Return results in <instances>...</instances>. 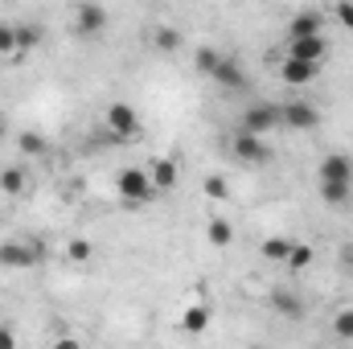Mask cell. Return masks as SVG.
<instances>
[{
    "instance_id": "f546056e",
    "label": "cell",
    "mask_w": 353,
    "mask_h": 349,
    "mask_svg": "<svg viewBox=\"0 0 353 349\" xmlns=\"http://www.w3.org/2000/svg\"><path fill=\"white\" fill-rule=\"evenodd\" d=\"M341 259H345V267L353 271V247H345V251H341Z\"/></svg>"
},
{
    "instance_id": "9c48e42d",
    "label": "cell",
    "mask_w": 353,
    "mask_h": 349,
    "mask_svg": "<svg viewBox=\"0 0 353 349\" xmlns=\"http://www.w3.org/2000/svg\"><path fill=\"white\" fill-rule=\"evenodd\" d=\"M230 148H234V157H239L243 165H267V157H271V152H267V144H263V136L243 132V128H239V136H234V144H230Z\"/></svg>"
},
{
    "instance_id": "f1b7e54d",
    "label": "cell",
    "mask_w": 353,
    "mask_h": 349,
    "mask_svg": "<svg viewBox=\"0 0 353 349\" xmlns=\"http://www.w3.org/2000/svg\"><path fill=\"white\" fill-rule=\"evenodd\" d=\"M12 341H17V337H12V329H4V325H0V349H12Z\"/></svg>"
},
{
    "instance_id": "2e32d148",
    "label": "cell",
    "mask_w": 353,
    "mask_h": 349,
    "mask_svg": "<svg viewBox=\"0 0 353 349\" xmlns=\"http://www.w3.org/2000/svg\"><path fill=\"white\" fill-rule=\"evenodd\" d=\"M12 25H17V58H21V54H29L41 41V29L37 25H21V21H12Z\"/></svg>"
},
{
    "instance_id": "8992f818",
    "label": "cell",
    "mask_w": 353,
    "mask_h": 349,
    "mask_svg": "<svg viewBox=\"0 0 353 349\" xmlns=\"http://www.w3.org/2000/svg\"><path fill=\"white\" fill-rule=\"evenodd\" d=\"M316 74H321V62H304V58L279 54V79L288 87H308V83H316Z\"/></svg>"
},
{
    "instance_id": "cb8c5ba5",
    "label": "cell",
    "mask_w": 353,
    "mask_h": 349,
    "mask_svg": "<svg viewBox=\"0 0 353 349\" xmlns=\"http://www.w3.org/2000/svg\"><path fill=\"white\" fill-rule=\"evenodd\" d=\"M12 54H17V25L0 21V58H12Z\"/></svg>"
},
{
    "instance_id": "7402d4cb",
    "label": "cell",
    "mask_w": 353,
    "mask_h": 349,
    "mask_svg": "<svg viewBox=\"0 0 353 349\" xmlns=\"http://www.w3.org/2000/svg\"><path fill=\"white\" fill-rule=\"evenodd\" d=\"M17 148H21L25 157H41V152H46V136H37V132H21Z\"/></svg>"
},
{
    "instance_id": "52a82bcc",
    "label": "cell",
    "mask_w": 353,
    "mask_h": 349,
    "mask_svg": "<svg viewBox=\"0 0 353 349\" xmlns=\"http://www.w3.org/2000/svg\"><path fill=\"white\" fill-rule=\"evenodd\" d=\"M37 263V247L33 243H17V239H4L0 243V267L8 271H29Z\"/></svg>"
},
{
    "instance_id": "ac0fdd59",
    "label": "cell",
    "mask_w": 353,
    "mask_h": 349,
    "mask_svg": "<svg viewBox=\"0 0 353 349\" xmlns=\"http://www.w3.org/2000/svg\"><path fill=\"white\" fill-rule=\"evenodd\" d=\"M205 239H210L214 247H230L234 230H230V222H226V218H210V226H205Z\"/></svg>"
},
{
    "instance_id": "d6986e66",
    "label": "cell",
    "mask_w": 353,
    "mask_h": 349,
    "mask_svg": "<svg viewBox=\"0 0 353 349\" xmlns=\"http://www.w3.org/2000/svg\"><path fill=\"white\" fill-rule=\"evenodd\" d=\"M259 251H263V259L283 263V259H288V251H292V239H279V235H275V239H263V247H259Z\"/></svg>"
},
{
    "instance_id": "44dd1931",
    "label": "cell",
    "mask_w": 353,
    "mask_h": 349,
    "mask_svg": "<svg viewBox=\"0 0 353 349\" xmlns=\"http://www.w3.org/2000/svg\"><path fill=\"white\" fill-rule=\"evenodd\" d=\"M0 189L4 193H25V169H0Z\"/></svg>"
},
{
    "instance_id": "e0dca14e",
    "label": "cell",
    "mask_w": 353,
    "mask_h": 349,
    "mask_svg": "<svg viewBox=\"0 0 353 349\" xmlns=\"http://www.w3.org/2000/svg\"><path fill=\"white\" fill-rule=\"evenodd\" d=\"M218 62H222V50H214V46H201V50L193 54V66H197V74H205V79L214 74Z\"/></svg>"
},
{
    "instance_id": "7a4b0ae2",
    "label": "cell",
    "mask_w": 353,
    "mask_h": 349,
    "mask_svg": "<svg viewBox=\"0 0 353 349\" xmlns=\"http://www.w3.org/2000/svg\"><path fill=\"white\" fill-rule=\"evenodd\" d=\"M103 119H107V132H111V140H123V144L140 140V132H144V119H140V111H136L132 103H111Z\"/></svg>"
},
{
    "instance_id": "4dcf8cb0",
    "label": "cell",
    "mask_w": 353,
    "mask_h": 349,
    "mask_svg": "<svg viewBox=\"0 0 353 349\" xmlns=\"http://www.w3.org/2000/svg\"><path fill=\"white\" fill-rule=\"evenodd\" d=\"M0 144H4V119H0Z\"/></svg>"
},
{
    "instance_id": "5b68a950",
    "label": "cell",
    "mask_w": 353,
    "mask_h": 349,
    "mask_svg": "<svg viewBox=\"0 0 353 349\" xmlns=\"http://www.w3.org/2000/svg\"><path fill=\"white\" fill-rule=\"evenodd\" d=\"M107 25H111V17H107V8H103V4L83 0V4L74 8V33H79V37H99Z\"/></svg>"
},
{
    "instance_id": "83f0119b",
    "label": "cell",
    "mask_w": 353,
    "mask_h": 349,
    "mask_svg": "<svg viewBox=\"0 0 353 349\" xmlns=\"http://www.w3.org/2000/svg\"><path fill=\"white\" fill-rule=\"evenodd\" d=\"M337 21L353 33V0H337Z\"/></svg>"
},
{
    "instance_id": "ba28073f",
    "label": "cell",
    "mask_w": 353,
    "mask_h": 349,
    "mask_svg": "<svg viewBox=\"0 0 353 349\" xmlns=\"http://www.w3.org/2000/svg\"><path fill=\"white\" fill-rule=\"evenodd\" d=\"M210 83H218L222 90H247V70H243V62L239 58H230V54H222V62L214 66V74H210Z\"/></svg>"
},
{
    "instance_id": "8fae6325",
    "label": "cell",
    "mask_w": 353,
    "mask_h": 349,
    "mask_svg": "<svg viewBox=\"0 0 353 349\" xmlns=\"http://www.w3.org/2000/svg\"><path fill=\"white\" fill-rule=\"evenodd\" d=\"M288 54H292V58H304V62H321V58L329 54V41H325V33H308V37H292V46H288Z\"/></svg>"
},
{
    "instance_id": "5bb4252c",
    "label": "cell",
    "mask_w": 353,
    "mask_h": 349,
    "mask_svg": "<svg viewBox=\"0 0 353 349\" xmlns=\"http://www.w3.org/2000/svg\"><path fill=\"white\" fill-rule=\"evenodd\" d=\"M288 33H292V37H308V33H321V12H312V8L296 12V17L288 21Z\"/></svg>"
},
{
    "instance_id": "ffe728a7",
    "label": "cell",
    "mask_w": 353,
    "mask_h": 349,
    "mask_svg": "<svg viewBox=\"0 0 353 349\" xmlns=\"http://www.w3.org/2000/svg\"><path fill=\"white\" fill-rule=\"evenodd\" d=\"M288 267L292 271H304V267H312V247L308 243H292V251H288Z\"/></svg>"
},
{
    "instance_id": "7c38bea8",
    "label": "cell",
    "mask_w": 353,
    "mask_h": 349,
    "mask_svg": "<svg viewBox=\"0 0 353 349\" xmlns=\"http://www.w3.org/2000/svg\"><path fill=\"white\" fill-rule=\"evenodd\" d=\"M148 177H152L157 193H169V189H176V181H181V169H176V161L161 157V161H152V165H148Z\"/></svg>"
},
{
    "instance_id": "6da1fadb",
    "label": "cell",
    "mask_w": 353,
    "mask_h": 349,
    "mask_svg": "<svg viewBox=\"0 0 353 349\" xmlns=\"http://www.w3.org/2000/svg\"><path fill=\"white\" fill-rule=\"evenodd\" d=\"M316 185L325 206H345L353 193V157L350 152H329L316 169Z\"/></svg>"
},
{
    "instance_id": "30bf717a",
    "label": "cell",
    "mask_w": 353,
    "mask_h": 349,
    "mask_svg": "<svg viewBox=\"0 0 353 349\" xmlns=\"http://www.w3.org/2000/svg\"><path fill=\"white\" fill-rule=\"evenodd\" d=\"M279 119H283V128L308 132V128H316V107L304 103V99H296V103H279Z\"/></svg>"
},
{
    "instance_id": "9a60e30c",
    "label": "cell",
    "mask_w": 353,
    "mask_h": 349,
    "mask_svg": "<svg viewBox=\"0 0 353 349\" xmlns=\"http://www.w3.org/2000/svg\"><path fill=\"white\" fill-rule=\"evenodd\" d=\"M210 317H214V308L210 304H193V308H185V333H205L210 329Z\"/></svg>"
},
{
    "instance_id": "277c9868",
    "label": "cell",
    "mask_w": 353,
    "mask_h": 349,
    "mask_svg": "<svg viewBox=\"0 0 353 349\" xmlns=\"http://www.w3.org/2000/svg\"><path fill=\"white\" fill-rule=\"evenodd\" d=\"M275 128H283V119H279V107H275V103H251V107L243 111V132L267 136V132H275Z\"/></svg>"
},
{
    "instance_id": "3957f363",
    "label": "cell",
    "mask_w": 353,
    "mask_h": 349,
    "mask_svg": "<svg viewBox=\"0 0 353 349\" xmlns=\"http://www.w3.org/2000/svg\"><path fill=\"white\" fill-rule=\"evenodd\" d=\"M115 193H119L128 206H144V201L157 197V185H152L148 169H123V173L115 177Z\"/></svg>"
},
{
    "instance_id": "603a6c76",
    "label": "cell",
    "mask_w": 353,
    "mask_h": 349,
    "mask_svg": "<svg viewBox=\"0 0 353 349\" xmlns=\"http://www.w3.org/2000/svg\"><path fill=\"white\" fill-rule=\"evenodd\" d=\"M152 41H157L161 54H176V50H181V33H176V29H157Z\"/></svg>"
},
{
    "instance_id": "4316f807",
    "label": "cell",
    "mask_w": 353,
    "mask_h": 349,
    "mask_svg": "<svg viewBox=\"0 0 353 349\" xmlns=\"http://www.w3.org/2000/svg\"><path fill=\"white\" fill-rule=\"evenodd\" d=\"M66 255H70L74 263H87V259H90V243H87V239H70Z\"/></svg>"
},
{
    "instance_id": "d4e9b609",
    "label": "cell",
    "mask_w": 353,
    "mask_h": 349,
    "mask_svg": "<svg viewBox=\"0 0 353 349\" xmlns=\"http://www.w3.org/2000/svg\"><path fill=\"white\" fill-rule=\"evenodd\" d=\"M333 333L345 337V341H353V308H341V312L333 317Z\"/></svg>"
},
{
    "instance_id": "484cf974",
    "label": "cell",
    "mask_w": 353,
    "mask_h": 349,
    "mask_svg": "<svg viewBox=\"0 0 353 349\" xmlns=\"http://www.w3.org/2000/svg\"><path fill=\"white\" fill-rule=\"evenodd\" d=\"M201 189H205V197H214V201H222V197H226V193H230V185H226V177H205V185H201Z\"/></svg>"
},
{
    "instance_id": "4fadbf2b",
    "label": "cell",
    "mask_w": 353,
    "mask_h": 349,
    "mask_svg": "<svg viewBox=\"0 0 353 349\" xmlns=\"http://www.w3.org/2000/svg\"><path fill=\"white\" fill-rule=\"evenodd\" d=\"M271 308L279 312V317H288V321H300L304 317V304H300V296H292V292H271Z\"/></svg>"
}]
</instances>
